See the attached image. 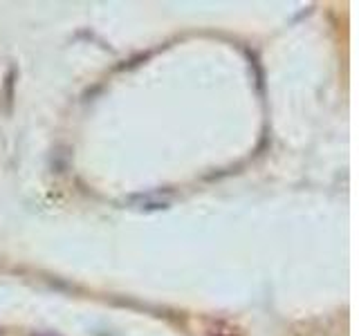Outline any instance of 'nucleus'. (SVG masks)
<instances>
[{"instance_id":"f257e3e1","label":"nucleus","mask_w":359,"mask_h":336,"mask_svg":"<svg viewBox=\"0 0 359 336\" xmlns=\"http://www.w3.org/2000/svg\"><path fill=\"white\" fill-rule=\"evenodd\" d=\"M11 99H14V70H9L7 74V83H5V101H7V112L11 108Z\"/></svg>"},{"instance_id":"f03ea898","label":"nucleus","mask_w":359,"mask_h":336,"mask_svg":"<svg viewBox=\"0 0 359 336\" xmlns=\"http://www.w3.org/2000/svg\"><path fill=\"white\" fill-rule=\"evenodd\" d=\"M168 206V202H164V200H153V197H142V202H140V209H146V211H151V209H166Z\"/></svg>"}]
</instances>
